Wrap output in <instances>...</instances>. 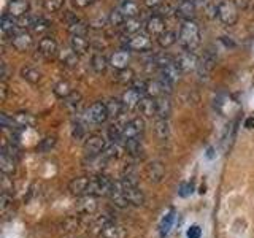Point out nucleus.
Returning a JSON list of instances; mask_svg holds the SVG:
<instances>
[{"label": "nucleus", "mask_w": 254, "mask_h": 238, "mask_svg": "<svg viewBox=\"0 0 254 238\" xmlns=\"http://www.w3.org/2000/svg\"><path fill=\"white\" fill-rule=\"evenodd\" d=\"M180 46L185 51H195L200 45V27L198 24L192 21H183V26L178 34Z\"/></svg>", "instance_id": "obj_1"}, {"label": "nucleus", "mask_w": 254, "mask_h": 238, "mask_svg": "<svg viewBox=\"0 0 254 238\" xmlns=\"http://www.w3.org/2000/svg\"><path fill=\"white\" fill-rule=\"evenodd\" d=\"M216 16L224 26H235L240 16V6L235 0H222L216 6Z\"/></svg>", "instance_id": "obj_2"}, {"label": "nucleus", "mask_w": 254, "mask_h": 238, "mask_svg": "<svg viewBox=\"0 0 254 238\" xmlns=\"http://www.w3.org/2000/svg\"><path fill=\"white\" fill-rule=\"evenodd\" d=\"M110 118L108 108L105 102H94L92 105L86 110L84 119L89 124H103Z\"/></svg>", "instance_id": "obj_3"}, {"label": "nucleus", "mask_w": 254, "mask_h": 238, "mask_svg": "<svg viewBox=\"0 0 254 238\" xmlns=\"http://www.w3.org/2000/svg\"><path fill=\"white\" fill-rule=\"evenodd\" d=\"M113 181H110L105 175H97V177H91L89 189H87V195L94 197H102V195H110Z\"/></svg>", "instance_id": "obj_4"}, {"label": "nucleus", "mask_w": 254, "mask_h": 238, "mask_svg": "<svg viewBox=\"0 0 254 238\" xmlns=\"http://www.w3.org/2000/svg\"><path fill=\"white\" fill-rule=\"evenodd\" d=\"M107 148V140L102 137V135H89L86 138L83 151L86 157H94V156H100L103 153V149Z\"/></svg>", "instance_id": "obj_5"}, {"label": "nucleus", "mask_w": 254, "mask_h": 238, "mask_svg": "<svg viewBox=\"0 0 254 238\" xmlns=\"http://www.w3.org/2000/svg\"><path fill=\"white\" fill-rule=\"evenodd\" d=\"M153 48L151 43V38L148 34H135L129 40H127V50L135 51V53H146Z\"/></svg>", "instance_id": "obj_6"}, {"label": "nucleus", "mask_w": 254, "mask_h": 238, "mask_svg": "<svg viewBox=\"0 0 254 238\" xmlns=\"http://www.w3.org/2000/svg\"><path fill=\"white\" fill-rule=\"evenodd\" d=\"M11 46L18 53H27L34 48V37H32L30 32H26V30L18 32V34H14L11 38Z\"/></svg>", "instance_id": "obj_7"}, {"label": "nucleus", "mask_w": 254, "mask_h": 238, "mask_svg": "<svg viewBox=\"0 0 254 238\" xmlns=\"http://www.w3.org/2000/svg\"><path fill=\"white\" fill-rule=\"evenodd\" d=\"M38 54L43 59H54L59 56V46L58 42L53 37H43L38 42Z\"/></svg>", "instance_id": "obj_8"}, {"label": "nucleus", "mask_w": 254, "mask_h": 238, "mask_svg": "<svg viewBox=\"0 0 254 238\" xmlns=\"http://www.w3.org/2000/svg\"><path fill=\"white\" fill-rule=\"evenodd\" d=\"M175 62H177V65L180 67V70L183 71V73H188V71H192L198 67V58L197 54L194 51H185L181 53L177 59H175Z\"/></svg>", "instance_id": "obj_9"}, {"label": "nucleus", "mask_w": 254, "mask_h": 238, "mask_svg": "<svg viewBox=\"0 0 254 238\" xmlns=\"http://www.w3.org/2000/svg\"><path fill=\"white\" fill-rule=\"evenodd\" d=\"M143 130H145V121L141 118H133L130 121H127L124 127V141L130 138H138Z\"/></svg>", "instance_id": "obj_10"}, {"label": "nucleus", "mask_w": 254, "mask_h": 238, "mask_svg": "<svg viewBox=\"0 0 254 238\" xmlns=\"http://www.w3.org/2000/svg\"><path fill=\"white\" fill-rule=\"evenodd\" d=\"M214 65H216V56H214L210 50L205 51L202 58H198V67H197L198 75H200L202 78L203 76L206 78L213 71Z\"/></svg>", "instance_id": "obj_11"}, {"label": "nucleus", "mask_w": 254, "mask_h": 238, "mask_svg": "<svg viewBox=\"0 0 254 238\" xmlns=\"http://www.w3.org/2000/svg\"><path fill=\"white\" fill-rule=\"evenodd\" d=\"M175 16L183 21H192L195 16L194 0H181L177 6V10H175Z\"/></svg>", "instance_id": "obj_12"}, {"label": "nucleus", "mask_w": 254, "mask_h": 238, "mask_svg": "<svg viewBox=\"0 0 254 238\" xmlns=\"http://www.w3.org/2000/svg\"><path fill=\"white\" fill-rule=\"evenodd\" d=\"M145 29H146V34L151 35V37H159L162 34V32H165V21L162 16H159V14H153L151 18L146 21L145 24Z\"/></svg>", "instance_id": "obj_13"}, {"label": "nucleus", "mask_w": 254, "mask_h": 238, "mask_svg": "<svg viewBox=\"0 0 254 238\" xmlns=\"http://www.w3.org/2000/svg\"><path fill=\"white\" fill-rule=\"evenodd\" d=\"M89 182H91V177H78V178H73V179L68 182V190L73 195H76V197L87 195Z\"/></svg>", "instance_id": "obj_14"}, {"label": "nucleus", "mask_w": 254, "mask_h": 238, "mask_svg": "<svg viewBox=\"0 0 254 238\" xmlns=\"http://www.w3.org/2000/svg\"><path fill=\"white\" fill-rule=\"evenodd\" d=\"M29 10H30V3L27 0H11V2L8 3L6 13L13 16V18L19 19L22 16L29 14Z\"/></svg>", "instance_id": "obj_15"}, {"label": "nucleus", "mask_w": 254, "mask_h": 238, "mask_svg": "<svg viewBox=\"0 0 254 238\" xmlns=\"http://www.w3.org/2000/svg\"><path fill=\"white\" fill-rule=\"evenodd\" d=\"M95 210H97V202L94 195H83L76 203V211L83 216H92Z\"/></svg>", "instance_id": "obj_16"}, {"label": "nucleus", "mask_w": 254, "mask_h": 238, "mask_svg": "<svg viewBox=\"0 0 254 238\" xmlns=\"http://www.w3.org/2000/svg\"><path fill=\"white\" fill-rule=\"evenodd\" d=\"M143 99V94L137 89H133V87H129L127 91H124L123 94V103H124V107L126 110H133V108H138L140 105V102Z\"/></svg>", "instance_id": "obj_17"}, {"label": "nucleus", "mask_w": 254, "mask_h": 238, "mask_svg": "<svg viewBox=\"0 0 254 238\" xmlns=\"http://www.w3.org/2000/svg\"><path fill=\"white\" fill-rule=\"evenodd\" d=\"M129 62H130V54L129 51L121 50V51H116L111 54L110 58V65L113 67L115 70H123L129 67Z\"/></svg>", "instance_id": "obj_18"}, {"label": "nucleus", "mask_w": 254, "mask_h": 238, "mask_svg": "<svg viewBox=\"0 0 254 238\" xmlns=\"http://www.w3.org/2000/svg\"><path fill=\"white\" fill-rule=\"evenodd\" d=\"M138 110L143 116L146 118H153L157 116V102L154 97H149V95H143V99L138 105Z\"/></svg>", "instance_id": "obj_19"}, {"label": "nucleus", "mask_w": 254, "mask_h": 238, "mask_svg": "<svg viewBox=\"0 0 254 238\" xmlns=\"http://www.w3.org/2000/svg\"><path fill=\"white\" fill-rule=\"evenodd\" d=\"M159 71H161V78L165 79V81L172 83V84L177 83L178 79H180V76H181V73H183V71L180 70V67L177 65V62L169 63V65L162 67Z\"/></svg>", "instance_id": "obj_20"}, {"label": "nucleus", "mask_w": 254, "mask_h": 238, "mask_svg": "<svg viewBox=\"0 0 254 238\" xmlns=\"http://www.w3.org/2000/svg\"><path fill=\"white\" fill-rule=\"evenodd\" d=\"M67 30L70 32V35H87V32H89V24L79 21L76 16L70 14V21L67 22Z\"/></svg>", "instance_id": "obj_21"}, {"label": "nucleus", "mask_w": 254, "mask_h": 238, "mask_svg": "<svg viewBox=\"0 0 254 238\" xmlns=\"http://www.w3.org/2000/svg\"><path fill=\"white\" fill-rule=\"evenodd\" d=\"M89 40L86 38V35H71L70 38V48L73 50L78 56H84L89 51Z\"/></svg>", "instance_id": "obj_22"}, {"label": "nucleus", "mask_w": 254, "mask_h": 238, "mask_svg": "<svg viewBox=\"0 0 254 238\" xmlns=\"http://www.w3.org/2000/svg\"><path fill=\"white\" fill-rule=\"evenodd\" d=\"M146 175H148L149 181H154V182L162 181V178L165 177V169H164L162 162H157V161L149 162L146 167Z\"/></svg>", "instance_id": "obj_23"}, {"label": "nucleus", "mask_w": 254, "mask_h": 238, "mask_svg": "<svg viewBox=\"0 0 254 238\" xmlns=\"http://www.w3.org/2000/svg\"><path fill=\"white\" fill-rule=\"evenodd\" d=\"M127 121H121V119H116V121L108 127V137L111 143H118L124 140V127Z\"/></svg>", "instance_id": "obj_24"}, {"label": "nucleus", "mask_w": 254, "mask_h": 238, "mask_svg": "<svg viewBox=\"0 0 254 238\" xmlns=\"http://www.w3.org/2000/svg\"><path fill=\"white\" fill-rule=\"evenodd\" d=\"M0 170H2L3 175H13L14 170H16V157L8 154L6 151H2V154H0Z\"/></svg>", "instance_id": "obj_25"}, {"label": "nucleus", "mask_w": 254, "mask_h": 238, "mask_svg": "<svg viewBox=\"0 0 254 238\" xmlns=\"http://www.w3.org/2000/svg\"><path fill=\"white\" fill-rule=\"evenodd\" d=\"M156 102H157V116L156 118L169 119V116L172 115V102L169 99V95L164 94L161 97H157Z\"/></svg>", "instance_id": "obj_26"}, {"label": "nucleus", "mask_w": 254, "mask_h": 238, "mask_svg": "<svg viewBox=\"0 0 254 238\" xmlns=\"http://www.w3.org/2000/svg\"><path fill=\"white\" fill-rule=\"evenodd\" d=\"M59 62L62 63L64 67H67V68H71V67H76V63H78V58L79 56L71 50V48H68V50H62L59 51Z\"/></svg>", "instance_id": "obj_27"}, {"label": "nucleus", "mask_w": 254, "mask_h": 238, "mask_svg": "<svg viewBox=\"0 0 254 238\" xmlns=\"http://www.w3.org/2000/svg\"><path fill=\"white\" fill-rule=\"evenodd\" d=\"M21 76L24 81H27L30 84H37L40 83V79H42V71L32 65H24L21 68Z\"/></svg>", "instance_id": "obj_28"}, {"label": "nucleus", "mask_w": 254, "mask_h": 238, "mask_svg": "<svg viewBox=\"0 0 254 238\" xmlns=\"http://www.w3.org/2000/svg\"><path fill=\"white\" fill-rule=\"evenodd\" d=\"M18 19L13 18L10 14H3L2 19H0V30L3 32L5 35H10V34H16V29H18Z\"/></svg>", "instance_id": "obj_29"}, {"label": "nucleus", "mask_w": 254, "mask_h": 238, "mask_svg": "<svg viewBox=\"0 0 254 238\" xmlns=\"http://www.w3.org/2000/svg\"><path fill=\"white\" fill-rule=\"evenodd\" d=\"M108 63H110V60H108L102 53H95V54H92V58H91V68H92L97 75L103 73V71L107 70Z\"/></svg>", "instance_id": "obj_30"}, {"label": "nucleus", "mask_w": 254, "mask_h": 238, "mask_svg": "<svg viewBox=\"0 0 254 238\" xmlns=\"http://www.w3.org/2000/svg\"><path fill=\"white\" fill-rule=\"evenodd\" d=\"M103 238H126L127 237V230L123 226H118L115 222L108 224L102 232Z\"/></svg>", "instance_id": "obj_31"}, {"label": "nucleus", "mask_w": 254, "mask_h": 238, "mask_svg": "<svg viewBox=\"0 0 254 238\" xmlns=\"http://www.w3.org/2000/svg\"><path fill=\"white\" fill-rule=\"evenodd\" d=\"M119 8H121V11L124 13V16L127 19H129V18H138V16H140V5L135 2V0H124Z\"/></svg>", "instance_id": "obj_32"}, {"label": "nucleus", "mask_w": 254, "mask_h": 238, "mask_svg": "<svg viewBox=\"0 0 254 238\" xmlns=\"http://www.w3.org/2000/svg\"><path fill=\"white\" fill-rule=\"evenodd\" d=\"M177 40H178V37L173 30H165L157 37V45L161 48H164V50H169L170 46H173L175 43H177Z\"/></svg>", "instance_id": "obj_33"}, {"label": "nucleus", "mask_w": 254, "mask_h": 238, "mask_svg": "<svg viewBox=\"0 0 254 238\" xmlns=\"http://www.w3.org/2000/svg\"><path fill=\"white\" fill-rule=\"evenodd\" d=\"M154 132L157 135V138L165 140L167 137L170 135V124H169V119H162V118H157L156 122H154Z\"/></svg>", "instance_id": "obj_34"}, {"label": "nucleus", "mask_w": 254, "mask_h": 238, "mask_svg": "<svg viewBox=\"0 0 254 238\" xmlns=\"http://www.w3.org/2000/svg\"><path fill=\"white\" fill-rule=\"evenodd\" d=\"M107 108H108L110 118H115V119H118L119 116H121L124 113V110H126L123 100H119V99H110L107 102Z\"/></svg>", "instance_id": "obj_35"}, {"label": "nucleus", "mask_w": 254, "mask_h": 238, "mask_svg": "<svg viewBox=\"0 0 254 238\" xmlns=\"http://www.w3.org/2000/svg\"><path fill=\"white\" fill-rule=\"evenodd\" d=\"M141 27H143V22L138 19V18H129V19H126L124 22V34L127 35H135V34H140L141 32Z\"/></svg>", "instance_id": "obj_36"}, {"label": "nucleus", "mask_w": 254, "mask_h": 238, "mask_svg": "<svg viewBox=\"0 0 254 238\" xmlns=\"http://www.w3.org/2000/svg\"><path fill=\"white\" fill-rule=\"evenodd\" d=\"M54 95L58 99H62V100H65L68 95L73 92V89H71V86L68 81H65V79H62V81H59L58 84L54 86V89H53Z\"/></svg>", "instance_id": "obj_37"}, {"label": "nucleus", "mask_w": 254, "mask_h": 238, "mask_svg": "<svg viewBox=\"0 0 254 238\" xmlns=\"http://www.w3.org/2000/svg\"><path fill=\"white\" fill-rule=\"evenodd\" d=\"M13 119H14V122L18 127H34L35 125V118L30 113H24V111L16 113L13 116Z\"/></svg>", "instance_id": "obj_38"}, {"label": "nucleus", "mask_w": 254, "mask_h": 238, "mask_svg": "<svg viewBox=\"0 0 254 238\" xmlns=\"http://www.w3.org/2000/svg\"><path fill=\"white\" fill-rule=\"evenodd\" d=\"M146 95H149V97H161V95H164V87H162V83L161 79H153V81H148L146 84Z\"/></svg>", "instance_id": "obj_39"}, {"label": "nucleus", "mask_w": 254, "mask_h": 238, "mask_svg": "<svg viewBox=\"0 0 254 238\" xmlns=\"http://www.w3.org/2000/svg\"><path fill=\"white\" fill-rule=\"evenodd\" d=\"M126 16L121 11V8H116V10H111V13L108 14V21H110V26L111 27H123L124 22H126Z\"/></svg>", "instance_id": "obj_40"}, {"label": "nucleus", "mask_w": 254, "mask_h": 238, "mask_svg": "<svg viewBox=\"0 0 254 238\" xmlns=\"http://www.w3.org/2000/svg\"><path fill=\"white\" fill-rule=\"evenodd\" d=\"M126 149L127 153L133 157H140L143 153V146H141V141L138 138H130V140H126Z\"/></svg>", "instance_id": "obj_41"}, {"label": "nucleus", "mask_w": 254, "mask_h": 238, "mask_svg": "<svg viewBox=\"0 0 254 238\" xmlns=\"http://www.w3.org/2000/svg\"><path fill=\"white\" fill-rule=\"evenodd\" d=\"M135 79V73L132 68H123V70H118V76H116V81L119 84H132Z\"/></svg>", "instance_id": "obj_42"}, {"label": "nucleus", "mask_w": 254, "mask_h": 238, "mask_svg": "<svg viewBox=\"0 0 254 238\" xmlns=\"http://www.w3.org/2000/svg\"><path fill=\"white\" fill-rule=\"evenodd\" d=\"M48 29H50V22H48L46 19H43V18H34V22H32V26H30L32 34L42 35L43 32H46Z\"/></svg>", "instance_id": "obj_43"}, {"label": "nucleus", "mask_w": 254, "mask_h": 238, "mask_svg": "<svg viewBox=\"0 0 254 238\" xmlns=\"http://www.w3.org/2000/svg\"><path fill=\"white\" fill-rule=\"evenodd\" d=\"M173 222H175V211H169L164 216L162 222H161V235H167L170 232V229L173 226Z\"/></svg>", "instance_id": "obj_44"}, {"label": "nucleus", "mask_w": 254, "mask_h": 238, "mask_svg": "<svg viewBox=\"0 0 254 238\" xmlns=\"http://www.w3.org/2000/svg\"><path fill=\"white\" fill-rule=\"evenodd\" d=\"M102 156L107 159H118L119 156H121V148L118 146V143H111V145H108L105 149H103Z\"/></svg>", "instance_id": "obj_45"}, {"label": "nucleus", "mask_w": 254, "mask_h": 238, "mask_svg": "<svg viewBox=\"0 0 254 238\" xmlns=\"http://www.w3.org/2000/svg\"><path fill=\"white\" fill-rule=\"evenodd\" d=\"M65 3V0H43V8L48 13H56Z\"/></svg>", "instance_id": "obj_46"}, {"label": "nucleus", "mask_w": 254, "mask_h": 238, "mask_svg": "<svg viewBox=\"0 0 254 238\" xmlns=\"http://www.w3.org/2000/svg\"><path fill=\"white\" fill-rule=\"evenodd\" d=\"M89 29H95V30H100V29H103L107 26V24H110V21H108V16H97V18H92L89 22Z\"/></svg>", "instance_id": "obj_47"}, {"label": "nucleus", "mask_w": 254, "mask_h": 238, "mask_svg": "<svg viewBox=\"0 0 254 238\" xmlns=\"http://www.w3.org/2000/svg\"><path fill=\"white\" fill-rule=\"evenodd\" d=\"M13 205V195L6 190H2V197H0V210L2 213H5L10 206Z\"/></svg>", "instance_id": "obj_48"}, {"label": "nucleus", "mask_w": 254, "mask_h": 238, "mask_svg": "<svg viewBox=\"0 0 254 238\" xmlns=\"http://www.w3.org/2000/svg\"><path fill=\"white\" fill-rule=\"evenodd\" d=\"M54 145H56V138L54 137H46V138H43L42 141H40L38 151H42V153H48V151H50Z\"/></svg>", "instance_id": "obj_49"}, {"label": "nucleus", "mask_w": 254, "mask_h": 238, "mask_svg": "<svg viewBox=\"0 0 254 238\" xmlns=\"http://www.w3.org/2000/svg\"><path fill=\"white\" fill-rule=\"evenodd\" d=\"M0 125H2L3 129H13V127L16 125V122H14L13 116L10 118L8 115L2 113V115H0Z\"/></svg>", "instance_id": "obj_50"}, {"label": "nucleus", "mask_w": 254, "mask_h": 238, "mask_svg": "<svg viewBox=\"0 0 254 238\" xmlns=\"http://www.w3.org/2000/svg\"><path fill=\"white\" fill-rule=\"evenodd\" d=\"M79 102H81V94L75 92V91L65 99V103H67L68 107H76V105H79Z\"/></svg>", "instance_id": "obj_51"}, {"label": "nucleus", "mask_w": 254, "mask_h": 238, "mask_svg": "<svg viewBox=\"0 0 254 238\" xmlns=\"http://www.w3.org/2000/svg\"><path fill=\"white\" fill-rule=\"evenodd\" d=\"M146 84H148L146 79H133L132 87H133V89L140 91L141 94H145V92H146Z\"/></svg>", "instance_id": "obj_52"}, {"label": "nucleus", "mask_w": 254, "mask_h": 238, "mask_svg": "<svg viewBox=\"0 0 254 238\" xmlns=\"http://www.w3.org/2000/svg\"><path fill=\"white\" fill-rule=\"evenodd\" d=\"M188 238H200L202 237V229L198 226H190L188 229Z\"/></svg>", "instance_id": "obj_53"}, {"label": "nucleus", "mask_w": 254, "mask_h": 238, "mask_svg": "<svg viewBox=\"0 0 254 238\" xmlns=\"http://www.w3.org/2000/svg\"><path fill=\"white\" fill-rule=\"evenodd\" d=\"M238 6H240V10L251 13V11H254V0H242Z\"/></svg>", "instance_id": "obj_54"}, {"label": "nucleus", "mask_w": 254, "mask_h": 238, "mask_svg": "<svg viewBox=\"0 0 254 238\" xmlns=\"http://www.w3.org/2000/svg\"><path fill=\"white\" fill-rule=\"evenodd\" d=\"M192 190H194V186L192 184H181L180 186V190H178V194L181 197H188L192 194Z\"/></svg>", "instance_id": "obj_55"}, {"label": "nucleus", "mask_w": 254, "mask_h": 238, "mask_svg": "<svg viewBox=\"0 0 254 238\" xmlns=\"http://www.w3.org/2000/svg\"><path fill=\"white\" fill-rule=\"evenodd\" d=\"M145 5L149 8V10H157L159 6L164 5V0H145Z\"/></svg>", "instance_id": "obj_56"}, {"label": "nucleus", "mask_w": 254, "mask_h": 238, "mask_svg": "<svg viewBox=\"0 0 254 238\" xmlns=\"http://www.w3.org/2000/svg\"><path fill=\"white\" fill-rule=\"evenodd\" d=\"M6 95H8V84H6V81H2V79H0V100L5 102Z\"/></svg>", "instance_id": "obj_57"}, {"label": "nucleus", "mask_w": 254, "mask_h": 238, "mask_svg": "<svg viewBox=\"0 0 254 238\" xmlns=\"http://www.w3.org/2000/svg\"><path fill=\"white\" fill-rule=\"evenodd\" d=\"M95 2V0H73V5L76 8H79V10H83V8H87L89 5H92Z\"/></svg>", "instance_id": "obj_58"}, {"label": "nucleus", "mask_w": 254, "mask_h": 238, "mask_svg": "<svg viewBox=\"0 0 254 238\" xmlns=\"http://www.w3.org/2000/svg\"><path fill=\"white\" fill-rule=\"evenodd\" d=\"M84 135V127L81 125V124H76L75 127H73V138H81Z\"/></svg>", "instance_id": "obj_59"}, {"label": "nucleus", "mask_w": 254, "mask_h": 238, "mask_svg": "<svg viewBox=\"0 0 254 238\" xmlns=\"http://www.w3.org/2000/svg\"><path fill=\"white\" fill-rule=\"evenodd\" d=\"M0 76H2V81H6L8 79V68L5 62H2V65H0Z\"/></svg>", "instance_id": "obj_60"}, {"label": "nucleus", "mask_w": 254, "mask_h": 238, "mask_svg": "<svg viewBox=\"0 0 254 238\" xmlns=\"http://www.w3.org/2000/svg\"><path fill=\"white\" fill-rule=\"evenodd\" d=\"M245 127H246V129H254V118L253 116H250L248 119H246V121H245Z\"/></svg>", "instance_id": "obj_61"}, {"label": "nucleus", "mask_w": 254, "mask_h": 238, "mask_svg": "<svg viewBox=\"0 0 254 238\" xmlns=\"http://www.w3.org/2000/svg\"><path fill=\"white\" fill-rule=\"evenodd\" d=\"M10 2H11V0H10Z\"/></svg>", "instance_id": "obj_62"}]
</instances>
